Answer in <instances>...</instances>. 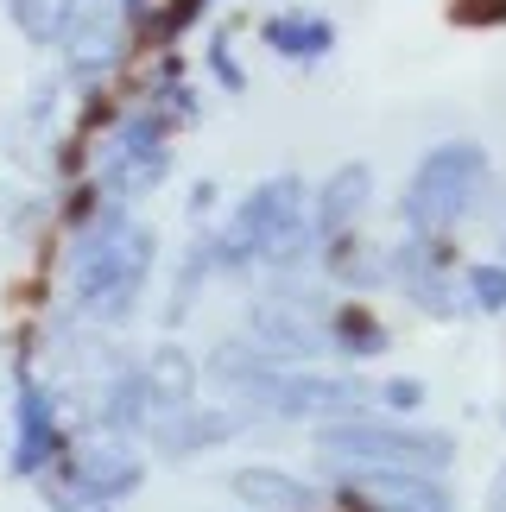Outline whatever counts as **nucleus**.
Segmentation results:
<instances>
[{
	"label": "nucleus",
	"instance_id": "nucleus-9",
	"mask_svg": "<svg viewBox=\"0 0 506 512\" xmlns=\"http://www.w3.org/2000/svg\"><path fill=\"white\" fill-rule=\"evenodd\" d=\"M235 494L247 506H260V512H310V506H317V494H310L304 481L279 475V468H241V475H235Z\"/></svg>",
	"mask_w": 506,
	"mask_h": 512
},
{
	"label": "nucleus",
	"instance_id": "nucleus-8",
	"mask_svg": "<svg viewBox=\"0 0 506 512\" xmlns=\"http://www.w3.org/2000/svg\"><path fill=\"white\" fill-rule=\"evenodd\" d=\"M76 481H83L95 500H114V494H127V487L140 481V456L121 449V443H89L83 456H76Z\"/></svg>",
	"mask_w": 506,
	"mask_h": 512
},
{
	"label": "nucleus",
	"instance_id": "nucleus-13",
	"mask_svg": "<svg viewBox=\"0 0 506 512\" xmlns=\"http://www.w3.org/2000/svg\"><path fill=\"white\" fill-rule=\"evenodd\" d=\"M7 13H13V26L26 32L32 45H51L57 32H70L76 0H7Z\"/></svg>",
	"mask_w": 506,
	"mask_h": 512
},
{
	"label": "nucleus",
	"instance_id": "nucleus-1",
	"mask_svg": "<svg viewBox=\"0 0 506 512\" xmlns=\"http://www.w3.org/2000/svg\"><path fill=\"white\" fill-rule=\"evenodd\" d=\"M146 266H152V234L140 222H127V215H108L102 228L83 241L76 253V304L89 310V317H127L133 298H140L146 285Z\"/></svg>",
	"mask_w": 506,
	"mask_h": 512
},
{
	"label": "nucleus",
	"instance_id": "nucleus-3",
	"mask_svg": "<svg viewBox=\"0 0 506 512\" xmlns=\"http://www.w3.org/2000/svg\"><path fill=\"white\" fill-rule=\"evenodd\" d=\"M481 184V152L475 146H437L431 159L418 165L412 190H405V222L412 228H450L462 209H469V196Z\"/></svg>",
	"mask_w": 506,
	"mask_h": 512
},
{
	"label": "nucleus",
	"instance_id": "nucleus-5",
	"mask_svg": "<svg viewBox=\"0 0 506 512\" xmlns=\"http://www.w3.org/2000/svg\"><path fill=\"white\" fill-rule=\"evenodd\" d=\"M298 241V184H266L253 203L241 209V222H235V253H279L285 260V247Z\"/></svg>",
	"mask_w": 506,
	"mask_h": 512
},
{
	"label": "nucleus",
	"instance_id": "nucleus-6",
	"mask_svg": "<svg viewBox=\"0 0 506 512\" xmlns=\"http://www.w3.org/2000/svg\"><path fill=\"white\" fill-rule=\"evenodd\" d=\"M253 342L266 348V361H310V354H329V329L310 317L304 304H253Z\"/></svg>",
	"mask_w": 506,
	"mask_h": 512
},
{
	"label": "nucleus",
	"instance_id": "nucleus-2",
	"mask_svg": "<svg viewBox=\"0 0 506 512\" xmlns=\"http://www.w3.org/2000/svg\"><path fill=\"white\" fill-rule=\"evenodd\" d=\"M317 449L329 462L355 468H412V475H437L450 462V443L431 430H386V424H329L317 430Z\"/></svg>",
	"mask_w": 506,
	"mask_h": 512
},
{
	"label": "nucleus",
	"instance_id": "nucleus-12",
	"mask_svg": "<svg viewBox=\"0 0 506 512\" xmlns=\"http://www.w3.org/2000/svg\"><path fill=\"white\" fill-rule=\"evenodd\" d=\"M361 203H367V165H342L336 177H329L323 203H317V228L323 234L348 228V215H361Z\"/></svg>",
	"mask_w": 506,
	"mask_h": 512
},
{
	"label": "nucleus",
	"instance_id": "nucleus-11",
	"mask_svg": "<svg viewBox=\"0 0 506 512\" xmlns=\"http://www.w3.org/2000/svg\"><path fill=\"white\" fill-rule=\"evenodd\" d=\"M114 51H121V13L95 7L83 26H76V38H70V64L76 70H95V64H108Z\"/></svg>",
	"mask_w": 506,
	"mask_h": 512
},
{
	"label": "nucleus",
	"instance_id": "nucleus-10",
	"mask_svg": "<svg viewBox=\"0 0 506 512\" xmlns=\"http://www.w3.org/2000/svg\"><path fill=\"white\" fill-rule=\"evenodd\" d=\"M140 392L146 399H171V405H190L197 399V367H190V354L178 348H159L140 373Z\"/></svg>",
	"mask_w": 506,
	"mask_h": 512
},
{
	"label": "nucleus",
	"instance_id": "nucleus-4",
	"mask_svg": "<svg viewBox=\"0 0 506 512\" xmlns=\"http://www.w3.org/2000/svg\"><path fill=\"white\" fill-rule=\"evenodd\" d=\"M342 487L361 512H450L431 475H412V468H348Z\"/></svg>",
	"mask_w": 506,
	"mask_h": 512
},
{
	"label": "nucleus",
	"instance_id": "nucleus-14",
	"mask_svg": "<svg viewBox=\"0 0 506 512\" xmlns=\"http://www.w3.org/2000/svg\"><path fill=\"white\" fill-rule=\"evenodd\" d=\"M323 26H272V45H323Z\"/></svg>",
	"mask_w": 506,
	"mask_h": 512
},
{
	"label": "nucleus",
	"instance_id": "nucleus-7",
	"mask_svg": "<svg viewBox=\"0 0 506 512\" xmlns=\"http://www.w3.org/2000/svg\"><path fill=\"white\" fill-rule=\"evenodd\" d=\"M159 177H165V152L152 140V127H127L121 140H114V152L102 159V184L114 196H140V190L159 184Z\"/></svg>",
	"mask_w": 506,
	"mask_h": 512
}]
</instances>
